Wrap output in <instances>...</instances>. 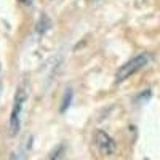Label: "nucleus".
I'll use <instances>...</instances> for the list:
<instances>
[{
    "label": "nucleus",
    "mask_w": 160,
    "mask_h": 160,
    "mask_svg": "<svg viewBox=\"0 0 160 160\" xmlns=\"http://www.w3.org/2000/svg\"><path fill=\"white\" fill-rule=\"evenodd\" d=\"M71 101H72V91H71V90H68V91H66V95H64V98H62V104H61L59 111H61V112L68 111V108L71 106Z\"/></svg>",
    "instance_id": "nucleus-5"
},
{
    "label": "nucleus",
    "mask_w": 160,
    "mask_h": 160,
    "mask_svg": "<svg viewBox=\"0 0 160 160\" xmlns=\"http://www.w3.org/2000/svg\"><path fill=\"white\" fill-rule=\"evenodd\" d=\"M28 96V91L24 87H19L16 95H15V102H13V109L10 115V135L15 136L19 130V122H21V114H22V106Z\"/></svg>",
    "instance_id": "nucleus-2"
},
{
    "label": "nucleus",
    "mask_w": 160,
    "mask_h": 160,
    "mask_svg": "<svg viewBox=\"0 0 160 160\" xmlns=\"http://www.w3.org/2000/svg\"><path fill=\"white\" fill-rule=\"evenodd\" d=\"M62 152H64V146H62V144H59V146H56V148L48 154L47 160H59V158H61V155H62Z\"/></svg>",
    "instance_id": "nucleus-4"
},
{
    "label": "nucleus",
    "mask_w": 160,
    "mask_h": 160,
    "mask_svg": "<svg viewBox=\"0 0 160 160\" xmlns=\"http://www.w3.org/2000/svg\"><path fill=\"white\" fill-rule=\"evenodd\" d=\"M19 2H24L26 3V2H29V0H19Z\"/></svg>",
    "instance_id": "nucleus-6"
},
{
    "label": "nucleus",
    "mask_w": 160,
    "mask_h": 160,
    "mask_svg": "<svg viewBox=\"0 0 160 160\" xmlns=\"http://www.w3.org/2000/svg\"><path fill=\"white\" fill-rule=\"evenodd\" d=\"M149 62V56L142 53V55H138L135 58H131L130 61H127L123 66H120L117 74H115V83H122L123 80L130 78L131 75H135L138 71H141L146 64Z\"/></svg>",
    "instance_id": "nucleus-1"
},
{
    "label": "nucleus",
    "mask_w": 160,
    "mask_h": 160,
    "mask_svg": "<svg viewBox=\"0 0 160 160\" xmlns=\"http://www.w3.org/2000/svg\"><path fill=\"white\" fill-rule=\"evenodd\" d=\"M95 141H96V146H98V149L101 151V154H104V155H114L117 152L115 141L106 131L98 130L96 135H95Z\"/></svg>",
    "instance_id": "nucleus-3"
}]
</instances>
